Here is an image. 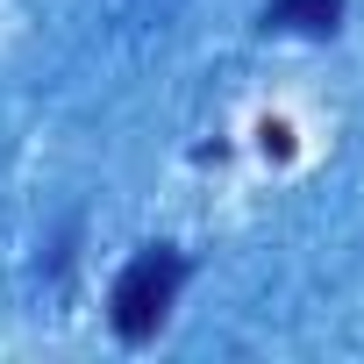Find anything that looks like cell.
Masks as SVG:
<instances>
[{
	"label": "cell",
	"instance_id": "cell-1",
	"mask_svg": "<svg viewBox=\"0 0 364 364\" xmlns=\"http://www.w3.org/2000/svg\"><path fill=\"white\" fill-rule=\"evenodd\" d=\"M178 286H186V257H178L171 243H150L122 264V279L107 286V321L122 343H150L178 300Z\"/></svg>",
	"mask_w": 364,
	"mask_h": 364
},
{
	"label": "cell",
	"instance_id": "cell-2",
	"mask_svg": "<svg viewBox=\"0 0 364 364\" xmlns=\"http://www.w3.org/2000/svg\"><path fill=\"white\" fill-rule=\"evenodd\" d=\"M264 29H279V36H336L343 29V0H264Z\"/></svg>",
	"mask_w": 364,
	"mask_h": 364
},
{
	"label": "cell",
	"instance_id": "cell-3",
	"mask_svg": "<svg viewBox=\"0 0 364 364\" xmlns=\"http://www.w3.org/2000/svg\"><path fill=\"white\" fill-rule=\"evenodd\" d=\"M257 136H264V150H272V157H293V129H286V122H264Z\"/></svg>",
	"mask_w": 364,
	"mask_h": 364
}]
</instances>
